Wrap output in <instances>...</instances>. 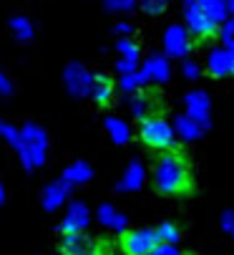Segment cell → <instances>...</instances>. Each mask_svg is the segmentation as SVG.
I'll list each match as a JSON object with an SVG mask.
<instances>
[{
	"instance_id": "cell-1",
	"label": "cell",
	"mask_w": 234,
	"mask_h": 255,
	"mask_svg": "<svg viewBox=\"0 0 234 255\" xmlns=\"http://www.w3.org/2000/svg\"><path fill=\"white\" fill-rule=\"evenodd\" d=\"M154 187L161 195H184L191 190V174L181 154L164 152L154 164Z\"/></svg>"
},
{
	"instance_id": "cell-2",
	"label": "cell",
	"mask_w": 234,
	"mask_h": 255,
	"mask_svg": "<svg viewBox=\"0 0 234 255\" xmlns=\"http://www.w3.org/2000/svg\"><path fill=\"white\" fill-rule=\"evenodd\" d=\"M139 134L149 149H156V152H171L174 149L176 131H174V124H169L164 117L151 114L149 119H144L139 127Z\"/></svg>"
},
{
	"instance_id": "cell-3",
	"label": "cell",
	"mask_w": 234,
	"mask_h": 255,
	"mask_svg": "<svg viewBox=\"0 0 234 255\" xmlns=\"http://www.w3.org/2000/svg\"><path fill=\"white\" fill-rule=\"evenodd\" d=\"M181 13H184V20H186V28L191 35L197 38H212V35L219 33V20L204 8L199 5L197 0H184L181 3Z\"/></svg>"
},
{
	"instance_id": "cell-4",
	"label": "cell",
	"mask_w": 234,
	"mask_h": 255,
	"mask_svg": "<svg viewBox=\"0 0 234 255\" xmlns=\"http://www.w3.org/2000/svg\"><path fill=\"white\" fill-rule=\"evenodd\" d=\"M20 144L30 152L35 167H43L48 162V144L51 141H48V134H46L43 127H38L33 122H25L20 127Z\"/></svg>"
},
{
	"instance_id": "cell-5",
	"label": "cell",
	"mask_w": 234,
	"mask_h": 255,
	"mask_svg": "<svg viewBox=\"0 0 234 255\" xmlns=\"http://www.w3.org/2000/svg\"><path fill=\"white\" fill-rule=\"evenodd\" d=\"M93 84H96V76L81 63H68L63 68V86L68 91V96L73 99H86L93 94Z\"/></svg>"
},
{
	"instance_id": "cell-6",
	"label": "cell",
	"mask_w": 234,
	"mask_h": 255,
	"mask_svg": "<svg viewBox=\"0 0 234 255\" xmlns=\"http://www.w3.org/2000/svg\"><path fill=\"white\" fill-rule=\"evenodd\" d=\"M159 245H161L159 235H156V230H149V228L124 233V243H121L126 255H151Z\"/></svg>"
},
{
	"instance_id": "cell-7",
	"label": "cell",
	"mask_w": 234,
	"mask_h": 255,
	"mask_svg": "<svg viewBox=\"0 0 234 255\" xmlns=\"http://www.w3.org/2000/svg\"><path fill=\"white\" fill-rule=\"evenodd\" d=\"M184 109H186V114L197 122L202 129L212 127V99H209L207 91H202V89L189 91L184 96Z\"/></svg>"
},
{
	"instance_id": "cell-8",
	"label": "cell",
	"mask_w": 234,
	"mask_h": 255,
	"mask_svg": "<svg viewBox=\"0 0 234 255\" xmlns=\"http://www.w3.org/2000/svg\"><path fill=\"white\" fill-rule=\"evenodd\" d=\"M88 223H91L88 205L71 202L68 210H66V215H63V220H61V233H63V238H68V235H83V230L88 228Z\"/></svg>"
},
{
	"instance_id": "cell-9",
	"label": "cell",
	"mask_w": 234,
	"mask_h": 255,
	"mask_svg": "<svg viewBox=\"0 0 234 255\" xmlns=\"http://www.w3.org/2000/svg\"><path fill=\"white\" fill-rule=\"evenodd\" d=\"M191 51V38H189V30L179 23L169 25L164 33V56L169 58H186Z\"/></svg>"
},
{
	"instance_id": "cell-10",
	"label": "cell",
	"mask_w": 234,
	"mask_h": 255,
	"mask_svg": "<svg viewBox=\"0 0 234 255\" xmlns=\"http://www.w3.org/2000/svg\"><path fill=\"white\" fill-rule=\"evenodd\" d=\"M141 79L144 84H166L171 79V66H169V56H149L141 63Z\"/></svg>"
},
{
	"instance_id": "cell-11",
	"label": "cell",
	"mask_w": 234,
	"mask_h": 255,
	"mask_svg": "<svg viewBox=\"0 0 234 255\" xmlns=\"http://www.w3.org/2000/svg\"><path fill=\"white\" fill-rule=\"evenodd\" d=\"M71 187H73V185H68L63 177L56 179V182H48V185L43 187V197H41L43 210H46V212H58V210L66 205V200H68V195H71Z\"/></svg>"
},
{
	"instance_id": "cell-12",
	"label": "cell",
	"mask_w": 234,
	"mask_h": 255,
	"mask_svg": "<svg viewBox=\"0 0 234 255\" xmlns=\"http://www.w3.org/2000/svg\"><path fill=\"white\" fill-rule=\"evenodd\" d=\"M144 182H146V167H144L141 159H134V162L126 164V169H124V174L119 179V185H116V192H121V195L139 192L144 187Z\"/></svg>"
},
{
	"instance_id": "cell-13",
	"label": "cell",
	"mask_w": 234,
	"mask_h": 255,
	"mask_svg": "<svg viewBox=\"0 0 234 255\" xmlns=\"http://www.w3.org/2000/svg\"><path fill=\"white\" fill-rule=\"evenodd\" d=\"M207 71L209 76L214 79H227V76H234V58L227 48H212L207 53Z\"/></svg>"
},
{
	"instance_id": "cell-14",
	"label": "cell",
	"mask_w": 234,
	"mask_h": 255,
	"mask_svg": "<svg viewBox=\"0 0 234 255\" xmlns=\"http://www.w3.org/2000/svg\"><path fill=\"white\" fill-rule=\"evenodd\" d=\"M63 255H103V250L88 240L86 235H68L63 238Z\"/></svg>"
},
{
	"instance_id": "cell-15",
	"label": "cell",
	"mask_w": 234,
	"mask_h": 255,
	"mask_svg": "<svg viewBox=\"0 0 234 255\" xmlns=\"http://www.w3.org/2000/svg\"><path fill=\"white\" fill-rule=\"evenodd\" d=\"M96 217H98V223H101L103 228L116 230V233H126V228H129V217L121 215L119 210H116L113 205H108V202H103V205L98 207Z\"/></svg>"
},
{
	"instance_id": "cell-16",
	"label": "cell",
	"mask_w": 234,
	"mask_h": 255,
	"mask_svg": "<svg viewBox=\"0 0 234 255\" xmlns=\"http://www.w3.org/2000/svg\"><path fill=\"white\" fill-rule=\"evenodd\" d=\"M91 177H93V167L88 162H83V159H76V162H71L63 169V179L68 182V185H73V187L76 185H88Z\"/></svg>"
},
{
	"instance_id": "cell-17",
	"label": "cell",
	"mask_w": 234,
	"mask_h": 255,
	"mask_svg": "<svg viewBox=\"0 0 234 255\" xmlns=\"http://www.w3.org/2000/svg\"><path fill=\"white\" fill-rule=\"evenodd\" d=\"M174 131H176V136L181 139V141H197L202 134H204V129L194 122L189 114H179V117H174Z\"/></svg>"
},
{
	"instance_id": "cell-18",
	"label": "cell",
	"mask_w": 234,
	"mask_h": 255,
	"mask_svg": "<svg viewBox=\"0 0 234 255\" xmlns=\"http://www.w3.org/2000/svg\"><path fill=\"white\" fill-rule=\"evenodd\" d=\"M103 129H106V134H108V139L113 144H129V139H131L129 122H124L121 117H106Z\"/></svg>"
},
{
	"instance_id": "cell-19",
	"label": "cell",
	"mask_w": 234,
	"mask_h": 255,
	"mask_svg": "<svg viewBox=\"0 0 234 255\" xmlns=\"http://www.w3.org/2000/svg\"><path fill=\"white\" fill-rule=\"evenodd\" d=\"M8 28L13 33V38H18L23 43H28V41L35 38V25H33V20L28 15H13L10 23H8Z\"/></svg>"
},
{
	"instance_id": "cell-20",
	"label": "cell",
	"mask_w": 234,
	"mask_h": 255,
	"mask_svg": "<svg viewBox=\"0 0 234 255\" xmlns=\"http://www.w3.org/2000/svg\"><path fill=\"white\" fill-rule=\"evenodd\" d=\"M91 99H93L98 106H108V104L113 101V81H111L106 74H96V84H93Z\"/></svg>"
},
{
	"instance_id": "cell-21",
	"label": "cell",
	"mask_w": 234,
	"mask_h": 255,
	"mask_svg": "<svg viewBox=\"0 0 234 255\" xmlns=\"http://www.w3.org/2000/svg\"><path fill=\"white\" fill-rule=\"evenodd\" d=\"M129 109H131V117H134V119L144 122V119L151 117V99H149L144 91H139V94L129 96Z\"/></svg>"
},
{
	"instance_id": "cell-22",
	"label": "cell",
	"mask_w": 234,
	"mask_h": 255,
	"mask_svg": "<svg viewBox=\"0 0 234 255\" xmlns=\"http://www.w3.org/2000/svg\"><path fill=\"white\" fill-rule=\"evenodd\" d=\"M116 53H119V58L139 61V58H141V46L129 35V38H119V43H116Z\"/></svg>"
},
{
	"instance_id": "cell-23",
	"label": "cell",
	"mask_w": 234,
	"mask_h": 255,
	"mask_svg": "<svg viewBox=\"0 0 234 255\" xmlns=\"http://www.w3.org/2000/svg\"><path fill=\"white\" fill-rule=\"evenodd\" d=\"M199 5H204L219 23H224L229 18V0H197Z\"/></svg>"
},
{
	"instance_id": "cell-24",
	"label": "cell",
	"mask_w": 234,
	"mask_h": 255,
	"mask_svg": "<svg viewBox=\"0 0 234 255\" xmlns=\"http://www.w3.org/2000/svg\"><path fill=\"white\" fill-rule=\"evenodd\" d=\"M141 86H146V84H144V79H141V71H136V74H129V76H121V79H119V89H121L126 96L139 94V91H141Z\"/></svg>"
},
{
	"instance_id": "cell-25",
	"label": "cell",
	"mask_w": 234,
	"mask_h": 255,
	"mask_svg": "<svg viewBox=\"0 0 234 255\" xmlns=\"http://www.w3.org/2000/svg\"><path fill=\"white\" fill-rule=\"evenodd\" d=\"M156 235H159V240L166 243V245H176L181 240V230L174 223H161L159 228H156Z\"/></svg>"
},
{
	"instance_id": "cell-26",
	"label": "cell",
	"mask_w": 234,
	"mask_h": 255,
	"mask_svg": "<svg viewBox=\"0 0 234 255\" xmlns=\"http://www.w3.org/2000/svg\"><path fill=\"white\" fill-rule=\"evenodd\" d=\"M0 139L8 141L10 147H18V141H20V129H18V127H13L8 119L0 117Z\"/></svg>"
},
{
	"instance_id": "cell-27",
	"label": "cell",
	"mask_w": 234,
	"mask_h": 255,
	"mask_svg": "<svg viewBox=\"0 0 234 255\" xmlns=\"http://www.w3.org/2000/svg\"><path fill=\"white\" fill-rule=\"evenodd\" d=\"M136 5H139V0H103V8L108 13H119V15L131 13Z\"/></svg>"
},
{
	"instance_id": "cell-28",
	"label": "cell",
	"mask_w": 234,
	"mask_h": 255,
	"mask_svg": "<svg viewBox=\"0 0 234 255\" xmlns=\"http://www.w3.org/2000/svg\"><path fill=\"white\" fill-rule=\"evenodd\" d=\"M139 5L146 15H161L169 5V0H139Z\"/></svg>"
},
{
	"instance_id": "cell-29",
	"label": "cell",
	"mask_w": 234,
	"mask_h": 255,
	"mask_svg": "<svg viewBox=\"0 0 234 255\" xmlns=\"http://www.w3.org/2000/svg\"><path fill=\"white\" fill-rule=\"evenodd\" d=\"M141 66L139 61H131V58H119L116 61V71H119V76H129V74H136Z\"/></svg>"
},
{
	"instance_id": "cell-30",
	"label": "cell",
	"mask_w": 234,
	"mask_h": 255,
	"mask_svg": "<svg viewBox=\"0 0 234 255\" xmlns=\"http://www.w3.org/2000/svg\"><path fill=\"white\" fill-rule=\"evenodd\" d=\"M181 74H184V79H189V81H197V79L202 76V68H199L197 61H184V63H181Z\"/></svg>"
},
{
	"instance_id": "cell-31",
	"label": "cell",
	"mask_w": 234,
	"mask_h": 255,
	"mask_svg": "<svg viewBox=\"0 0 234 255\" xmlns=\"http://www.w3.org/2000/svg\"><path fill=\"white\" fill-rule=\"evenodd\" d=\"M219 38L224 41V43H229V41H234V15H229L222 25H219Z\"/></svg>"
},
{
	"instance_id": "cell-32",
	"label": "cell",
	"mask_w": 234,
	"mask_h": 255,
	"mask_svg": "<svg viewBox=\"0 0 234 255\" xmlns=\"http://www.w3.org/2000/svg\"><path fill=\"white\" fill-rule=\"evenodd\" d=\"M219 225H222L224 233H232V228H234V212H232V210H224V212H222Z\"/></svg>"
},
{
	"instance_id": "cell-33",
	"label": "cell",
	"mask_w": 234,
	"mask_h": 255,
	"mask_svg": "<svg viewBox=\"0 0 234 255\" xmlns=\"http://www.w3.org/2000/svg\"><path fill=\"white\" fill-rule=\"evenodd\" d=\"M151 255H184V253H181V250H179L176 245H166V243H161V245L156 248V250H154Z\"/></svg>"
},
{
	"instance_id": "cell-34",
	"label": "cell",
	"mask_w": 234,
	"mask_h": 255,
	"mask_svg": "<svg viewBox=\"0 0 234 255\" xmlns=\"http://www.w3.org/2000/svg\"><path fill=\"white\" fill-rule=\"evenodd\" d=\"M13 94V84L8 81V76L0 71V96H10Z\"/></svg>"
},
{
	"instance_id": "cell-35",
	"label": "cell",
	"mask_w": 234,
	"mask_h": 255,
	"mask_svg": "<svg viewBox=\"0 0 234 255\" xmlns=\"http://www.w3.org/2000/svg\"><path fill=\"white\" fill-rule=\"evenodd\" d=\"M116 33H119L121 38H129V35L134 33V25L126 23V20H121V23H116Z\"/></svg>"
},
{
	"instance_id": "cell-36",
	"label": "cell",
	"mask_w": 234,
	"mask_h": 255,
	"mask_svg": "<svg viewBox=\"0 0 234 255\" xmlns=\"http://www.w3.org/2000/svg\"><path fill=\"white\" fill-rule=\"evenodd\" d=\"M224 48L232 53V58H234V41H229V43H224Z\"/></svg>"
},
{
	"instance_id": "cell-37",
	"label": "cell",
	"mask_w": 234,
	"mask_h": 255,
	"mask_svg": "<svg viewBox=\"0 0 234 255\" xmlns=\"http://www.w3.org/2000/svg\"><path fill=\"white\" fill-rule=\"evenodd\" d=\"M0 202H5V187H3V182H0Z\"/></svg>"
},
{
	"instance_id": "cell-38",
	"label": "cell",
	"mask_w": 234,
	"mask_h": 255,
	"mask_svg": "<svg viewBox=\"0 0 234 255\" xmlns=\"http://www.w3.org/2000/svg\"><path fill=\"white\" fill-rule=\"evenodd\" d=\"M229 15H234V0H229Z\"/></svg>"
},
{
	"instance_id": "cell-39",
	"label": "cell",
	"mask_w": 234,
	"mask_h": 255,
	"mask_svg": "<svg viewBox=\"0 0 234 255\" xmlns=\"http://www.w3.org/2000/svg\"><path fill=\"white\" fill-rule=\"evenodd\" d=\"M229 235H232V238H234V228H232V233H229Z\"/></svg>"
}]
</instances>
